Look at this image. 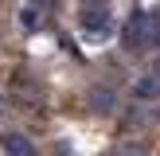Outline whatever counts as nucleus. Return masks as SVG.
Masks as SVG:
<instances>
[{"mask_svg": "<svg viewBox=\"0 0 160 156\" xmlns=\"http://www.w3.org/2000/svg\"><path fill=\"white\" fill-rule=\"evenodd\" d=\"M78 20H82V31H86V35H94V39L109 35V27H113V23H109V12H106V4H86Z\"/></svg>", "mask_w": 160, "mask_h": 156, "instance_id": "2", "label": "nucleus"}, {"mask_svg": "<svg viewBox=\"0 0 160 156\" xmlns=\"http://www.w3.org/2000/svg\"><path fill=\"white\" fill-rule=\"evenodd\" d=\"M113 156H148V148H145V144H137V140H125V144H117V148H113Z\"/></svg>", "mask_w": 160, "mask_h": 156, "instance_id": "6", "label": "nucleus"}, {"mask_svg": "<svg viewBox=\"0 0 160 156\" xmlns=\"http://www.w3.org/2000/svg\"><path fill=\"white\" fill-rule=\"evenodd\" d=\"M86 105H90L94 113H109V109L117 105V98H113V90H106V86H94L90 98H86Z\"/></svg>", "mask_w": 160, "mask_h": 156, "instance_id": "5", "label": "nucleus"}, {"mask_svg": "<svg viewBox=\"0 0 160 156\" xmlns=\"http://www.w3.org/2000/svg\"><path fill=\"white\" fill-rule=\"evenodd\" d=\"M0 148L8 156H35V144H31L23 133H0Z\"/></svg>", "mask_w": 160, "mask_h": 156, "instance_id": "3", "label": "nucleus"}, {"mask_svg": "<svg viewBox=\"0 0 160 156\" xmlns=\"http://www.w3.org/2000/svg\"><path fill=\"white\" fill-rule=\"evenodd\" d=\"M20 23H23V27H35V23H39V16L31 12V8H23V12H20Z\"/></svg>", "mask_w": 160, "mask_h": 156, "instance_id": "7", "label": "nucleus"}, {"mask_svg": "<svg viewBox=\"0 0 160 156\" xmlns=\"http://www.w3.org/2000/svg\"><path fill=\"white\" fill-rule=\"evenodd\" d=\"M90 4H106V0H90Z\"/></svg>", "mask_w": 160, "mask_h": 156, "instance_id": "9", "label": "nucleus"}, {"mask_svg": "<svg viewBox=\"0 0 160 156\" xmlns=\"http://www.w3.org/2000/svg\"><path fill=\"white\" fill-rule=\"evenodd\" d=\"M133 98H137V101H156L160 98V78L156 74L137 78V82H133Z\"/></svg>", "mask_w": 160, "mask_h": 156, "instance_id": "4", "label": "nucleus"}, {"mask_svg": "<svg viewBox=\"0 0 160 156\" xmlns=\"http://www.w3.org/2000/svg\"><path fill=\"white\" fill-rule=\"evenodd\" d=\"M156 78H160V59H156Z\"/></svg>", "mask_w": 160, "mask_h": 156, "instance_id": "8", "label": "nucleus"}, {"mask_svg": "<svg viewBox=\"0 0 160 156\" xmlns=\"http://www.w3.org/2000/svg\"><path fill=\"white\" fill-rule=\"evenodd\" d=\"M121 43L129 47V51H148V47H156L160 43V16L133 12L129 23H125V31H121Z\"/></svg>", "mask_w": 160, "mask_h": 156, "instance_id": "1", "label": "nucleus"}]
</instances>
